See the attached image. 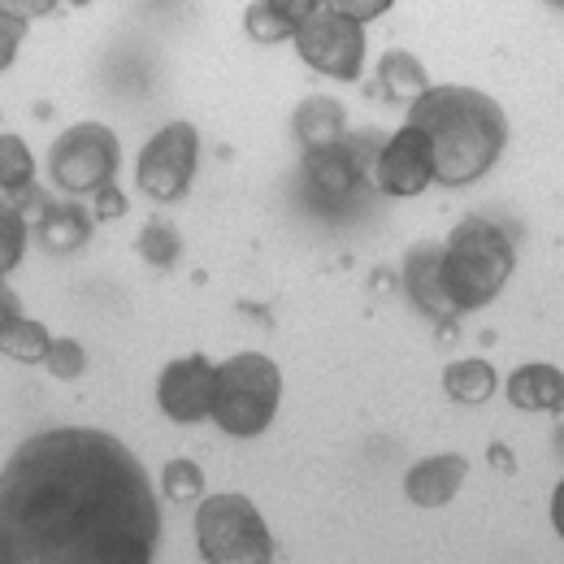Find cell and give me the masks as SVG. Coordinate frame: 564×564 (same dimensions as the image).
<instances>
[{"label":"cell","mask_w":564,"mask_h":564,"mask_svg":"<svg viewBox=\"0 0 564 564\" xmlns=\"http://www.w3.org/2000/svg\"><path fill=\"white\" fill-rule=\"evenodd\" d=\"M161 503L140 456L105 434L62 425L26 438L0 474V556L13 564H148Z\"/></svg>","instance_id":"6da1fadb"},{"label":"cell","mask_w":564,"mask_h":564,"mask_svg":"<svg viewBox=\"0 0 564 564\" xmlns=\"http://www.w3.org/2000/svg\"><path fill=\"white\" fill-rule=\"evenodd\" d=\"M409 127L425 131V140L434 143V183L443 187L478 183L508 143L503 109L487 91L460 83L425 87L409 105Z\"/></svg>","instance_id":"7a4b0ae2"},{"label":"cell","mask_w":564,"mask_h":564,"mask_svg":"<svg viewBox=\"0 0 564 564\" xmlns=\"http://www.w3.org/2000/svg\"><path fill=\"white\" fill-rule=\"evenodd\" d=\"M512 239L487 217H460L443 243V286L460 313L487 308L512 279Z\"/></svg>","instance_id":"3957f363"},{"label":"cell","mask_w":564,"mask_h":564,"mask_svg":"<svg viewBox=\"0 0 564 564\" xmlns=\"http://www.w3.org/2000/svg\"><path fill=\"white\" fill-rule=\"evenodd\" d=\"M282 404V369L261 352H239L217 365L213 422L230 438L265 434Z\"/></svg>","instance_id":"277c9868"},{"label":"cell","mask_w":564,"mask_h":564,"mask_svg":"<svg viewBox=\"0 0 564 564\" xmlns=\"http://www.w3.org/2000/svg\"><path fill=\"white\" fill-rule=\"evenodd\" d=\"M196 547L209 564H270L274 534L248 495H209L196 512Z\"/></svg>","instance_id":"5b68a950"},{"label":"cell","mask_w":564,"mask_h":564,"mask_svg":"<svg viewBox=\"0 0 564 564\" xmlns=\"http://www.w3.org/2000/svg\"><path fill=\"white\" fill-rule=\"evenodd\" d=\"M118 161H122V148H118V135L109 127L78 122V127L57 135L53 152H48V174L70 196H87V192L96 196L105 183H113Z\"/></svg>","instance_id":"8992f818"},{"label":"cell","mask_w":564,"mask_h":564,"mask_svg":"<svg viewBox=\"0 0 564 564\" xmlns=\"http://www.w3.org/2000/svg\"><path fill=\"white\" fill-rule=\"evenodd\" d=\"M295 53L304 66L317 74H330L339 83H356L365 66V22H356L348 13L322 4L308 22L295 26Z\"/></svg>","instance_id":"52a82bcc"},{"label":"cell","mask_w":564,"mask_h":564,"mask_svg":"<svg viewBox=\"0 0 564 564\" xmlns=\"http://www.w3.org/2000/svg\"><path fill=\"white\" fill-rule=\"evenodd\" d=\"M196 161H200V131L192 122H170L143 143L135 183L148 200H161V205L183 200L192 192Z\"/></svg>","instance_id":"ba28073f"},{"label":"cell","mask_w":564,"mask_h":564,"mask_svg":"<svg viewBox=\"0 0 564 564\" xmlns=\"http://www.w3.org/2000/svg\"><path fill=\"white\" fill-rule=\"evenodd\" d=\"M213 400H217V365H209V356H183L165 365L156 378V404L170 422H205L213 417Z\"/></svg>","instance_id":"9c48e42d"},{"label":"cell","mask_w":564,"mask_h":564,"mask_svg":"<svg viewBox=\"0 0 564 564\" xmlns=\"http://www.w3.org/2000/svg\"><path fill=\"white\" fill-rule=\"evenodd\" d=\"M373 183L387 196H422L434 183V143L417 127H400L373 161Z\"/></svg>","instance_id":"30bf717a"},{"label":"cell","mask_w":564,"mask_h":564,"mask_svg":"<svg viewBox=\"0 0 564 564\" xmlns=\"http://www.w3.org/2000/svg\"><path fill=\"white\" fill-rule=\"evenodd\" d=\"M378 135H356V140H335L322 148H304V174L322 196H352L356 183L373 174V161L382 152Z\"/></svg>","instance_id":"8fae6325"},{"label":"cell","mask_w":564,"mask_h":564,"mask_svg":"<svg viewBox=\"0 0 564 564\" xmlns=\"http://www.w3.org/2000/svg\"><path fill=\"white\" fill-rule=\"evenodd\" d=\"M404 286L409 300L417 304V313H425L438 326H452L460 317V308L452 304L447 286H443V248L438 243H417L404 261Z\"/></svg>","instance_id":"7c38bea8"},{"label":"cell","mask_w":564,"mask_h":564,"mask_svg":"<svg viewBox=\"0 0 564 564\" xmlns=\"http://www.w3.org/2000/svg\"><path fill=\"white\" fill-rule=\"evenodd\" d=\"M465 474H469L465 456H452V452H443V456H425V460H417V465L409 469L404 495H409L417 508H443V503L456 499L460 482H465Z\"/></svg>","instance_id":"4fadbf2b"},{"label":"cell","mask_w":564,"mask_h":564,"mask_svg":"<svg viewBox=\"0 0 564 564\" xmlns=\"http://www.w3.org/2000/svg\"><path fill=\"white\" fill-rule=\"evenodd\" d=\"M503 387H508V400L525 413H561L564 409V373L556 365H521Z\"/></svg>","instance_id":"5bb4252c"},{"label":"cell","mask_w":564,"mask_h":564,"mask_svg":"<svg viewBox=\"0 0 564 564\" xmlns=\"http://www.w3.org/2000/svg\"><path fill=\"white\" fill-rule=\"evenodd\" d=\"M291 131L304 148H322V143L344 140V105L330 96H308L295 113H291Z\"/></svg>","instance_id":"9a60e30c"},{"label":"cell","mask_w":564,"mask_h":564,"mask_svg":"<svg viewBox=\"0 0 564 564\" xmlns=\"http://www.w3.org/2000/svg\"><path fill=\"white\" fill-rule=\"evenodd\" d=\"M87 235H91V217L78 205H53L48 213H40V221H35V239L48 252H74V248L87 243Z\"/></svg>","instance_id":"2e32d148"},{"label":"cell","mask_w":564,"mask_h":564,"mask_svg":"<svg viewBox=\"0 0 564 564\" xmlns=\"http://www.w3.org/2000/svg\"><path fill=\"white\" fill-rule=\"evenodd\" d=\"M443 387L456 404H487L499 387V373H495L491 360L482 356H469V360H456L443 369Z\"/></svg>","instance_id":"e0dca14e"},{"label":"cell","mask_w":564,"mask_h":564,"mask_svg":"<svg viewBox=\"0 0 564 564\" xmlns=\"http://www.w3.org/2000/svg\"><path fill=\"white\" fill-rule=\"evenodd\" d=\"M378 78H382V87H387L391 100H409V105L430 87L422 62H417L413 53H404V48H395V53H387V57L378 62Z\"/></svg>","instance_id":"ac0fdd59"},{"label":"cell","mask_w":564,"mask_h":564,"mask_svg":"<svg viewBox=\"0 0 564 564\" xmlns=\"http://www.w3.org/2000/svg\"><path fill=\"white\" fill-rule=\"evenodd\" d=\"M0 348H4V356H13V360L35 365V360H44V356H48L53 335H48L40 322H31V317L13 313V317H4V326H0Z\"/></svg>","instance_id":"d6986e66"},{"label":"cell","mask_w":564,"mask_h":564,"mask_svg":"<svg viewBox=\"0 0 564 564\" xmlns=\"http://www.w3.org/2000/svg\"><path fill=\"white\" fill-rule=\"evenodd\" d=\"M0 183H4V196L35 183V161H31L22 135H0Z\"/></svg>","instance_id":"ffe728a7"},{"label":"cell","mask_w":564,"mask_h":564,"mask_svg":"<svg viewBox=\"0 0 564 564\" xmlns=\"http://www.w3.org/2000/svg\"><path fill=\"white\" fill-rule=\"evenodd\" d=\"M161 491H165V499H174V503H192V499L205 495V469L196 460L178 456V460H170L161 469Z\"/></svg>","instance_id":"44dd1931"},{"label":"cell","mask_w":564,"mask_h":564,"mask_svg":"<svg viewBox=\"0 0 564 564\" xmlns=\"http://www.w3.org/2000/svg\"><path fill=\"white\" fill-rule=\"evenodd\" d=\"M22 248H26V213L4 200V209H0V270L4 274L22 261Z\"/></svg>","instance_id":"7402d4cb"},{"label":"cell","mask_w":564,"mask_h":564,"mask_svg":"<svg viewBox=\"0 0 564 564\" xmlns=\"http://www.w3.org/2000/svg\"><path fill=\"white\" fill-rule=\"evenodd\" d=\"M140 252L152 261V265H174L178 261V252H183V243H178V230L174 226H165V221H152V226H143L140 230Z\"/></svg>","instance_id":"603a6c76"},{"label":"cell","mask_w":564,"mask_h":564,"mask_svg":"<svg viewBox=\"0 0 564 564\" xmlns=\"http://www.w3.org/2000/svg\"><path fill=\"white\" fill-rule=\"evenodd\" d=\"M243 31H248L257 44H279V40H286V35H295L279 13L270 9V0H252V4H248V13H243Z\"/></svg>","instance_id":"cb8c5ba5"},{"label":"cell","mask_w":564,"mask_h":564,"mask_svg":"<svg viewBox=\"0 0 564 564\" xmlns=\"http://www.w3.org/2000/svg\"><path fill=\"white\" fill-rule=\"evenodd\" d=\"M44 365H48L53 378H78L83 365H87V356H83V348H78L74 339H53V348H48V356H44Z\"/></svg>","instance_id":"d4e9b609"},{"label":"cell","mask_w":564,"mask_h":564,"mask_svg":"<svg viewBox=\"0 0 564 564\" xmlns=\"http://www.w3.org/2000/svg\"><path fill=\"white\" fill-rule=\"evenodd\" d=\"M22 35H26V18H18V13H0V66H4V70H9V62L18 57Z\"/></svg>","instance_id":"484cf974"},{"label":"cell","mask_w":564,"mask_h":564,"mask_svg":"<svg viewBox=\"0 0 564 564\" xmlns=\"http://www.w3.org/2000/svg\"><path fill=\"white\" fill-rule=\"evenodd\" d=\"M322 4H326V0H270V9L279 13L282 22L291 26V31H295L300 22H308V18H313Z\"/></svg>","instance_id":"4316f807"},{"label":"cell","mask_w":564,"mask_h":564,"mask_svg":"<svg viewBox=\"0 0 564 564\" xmlns=\"http://www.w3.org/2000/svg\"><path fill=\"white\" fill-rule=\"evenodd\" d=\"M330 9H339V13H348L356 22H373V18H382L395 0H326Z\"/></svg>","instance_id":"83f0119b"},{"label":"cell","mask_w":564,"mask_h":564,"mask_svg":"<svg viewBox=\"0 0 564 564\" xmlns=\"http://www.w3.org/2000/svg\"><path fill=\"white\" fill-rule=\"evenodd\" d=\"M4 200H9L13 209H22V213H48V209H53V200H48V196H44L35 183H31V187H22V192H9Z\"/></svg>","instance_id":"f1b7e54d"},{"label":"cell","mask_w":564,"mask_h":564,"mask_svg":"<svg viewBox=\"0 0 564 564\" xmlns=\"http://www.w3.org/2000/svg\"><path fill=\"white\" fill-rule=\"evenodd\" d=\"M127 213V196L113 187V183H105L100 192H96V217H122Z\"/></svg>","instance_id":"f546056e"},{"label":"cell","mask_w":564,"mask_h":564,"mask_svg":"<svg viewBox=\"0 0 564 564\" xmlns=\"http://www.w3.org/2000/svg\"><path fill=\"white\" fill-rule=\"evenodd\" d=\"M53 4L57 0H0V13H18V18H44V13H53Z\"/></svg>","instance_id":"4dcf8cb0"},{"label":"cell","mask_w":564,"mask_h":564,"mask_svg":"<svg viewBox=\"0 0 564 564\" xmlns=\"http://www.w3.org/2000/svg\"><path fill=\"white\" fill-rule=\"evenodd\" d=\"M552 525H556V534L564 539V482L556 487V495H552Z\"/></svg>","instance_id":"1f68e13d"},{"label":"cell","mask_w":564,"mask_h":564,"mask_svg":"<svg viewBox=\"0 0 564 564\" xmlns=\"http://www.w3.org/2000/svg\"><path fill=\"white\" fill-rule=\"evenodd\" d=\"M487 456H491V465H499V469H508V474H512V456H508V447H503V443H491V452H487Z\"/></svg>","instance_id":"d6a6232c"},{"label":"cell","mask_w":564,"mask_h":564,"mask_svg":"<svg viewBox=\"0 0 564 564\" xmlns=\"http://www.w3.org/2000/svg\"><path fill=\"white\" fill-rule=\"evenodd\" d=\"M556 447H561V456H564V430L556 434Z\"/></svg>","instance_id":"836d02e7"},{"label":"cell","mask_w":564,"mask_h":564,"mask_svg":"<svg viewBox=\"0 0 564 564\" xmlns=\"http://www.w3.org/2000/svg\"><path fill=\"white\" fill-rule=\"evenodd\" d=\"M547 4H556V9H564V0H547Z\"/></svg>","instance_id":"e575fe53"},{"label":"cell","mask_w":564,"mask_h":564,"mask_svg":"<svg viewBox=\"0 0 564 564\" xmlns=\"http://www.w3.org/2000/svg\"><path fill=\"white\" fill-rule=\"evenodd\" d=\"M70 4H87V0H70Z\"/></svg>","instance_id":"d590c367"}]
</instances>
